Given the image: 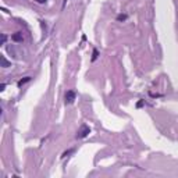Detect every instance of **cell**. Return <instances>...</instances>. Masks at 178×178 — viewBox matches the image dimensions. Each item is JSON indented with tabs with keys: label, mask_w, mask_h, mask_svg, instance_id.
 I'll use <instances>...</instances> for the list:
<instances>
[{
	"label": "cell",
	"mask_w": 178,
	"mask_h": 178,
	"mask_svg": "<svg viewBox=\"0 0 178 178\" xmlns=\"http://www.w3.org/2000/svg\"><path fill=\"white\" fill-rule=\"evenodd\" d=\"M91 132V129H89V127L88 125H81V128L78 129V132H77V138H85L88 134Z\"/></svg>",
	"instance_id": "obj_1"
},
{
	"label": "cell",
	"mask_w": 178,
	"mask_h": 178,
	"mask_svg": "<svg viewBox=\"0 0 178 178\" xmlns=\"http://www.w3.org/2000/svg\"><path fill=\"white\" fill-rule=\"evenodd\" d=\"M75 100V92L74 91H68L66 93V103H72Z\"/></svg>",
	"instance_id": "obj_2"
},
{
	"label": "cell",
	"mask_w": 178,
	"mask_h": 178,
	"mask_svg": "<svg viewBox=\"0 0 178 178\" xmlns=\"http://www.w3.org/2000/svg\"><path fill=\"white\" fill-rule=\"evenodd\" d=\"M11 38H13V40H15V42H22V33L21 32H15L14 33L13 36H11Z\"/></svg>",
	"instance_id": "obj_3"
},
{
	"label": "cell",
	"mask_w": 178,
	"mask_h": 178,
	"mask_svg": "<svg viewBox=\"0 0 178 178\" xmlns=\"http://www.w3.org/2000/svg\"><path fill=\"white\" fill-rule=\"evenodd\" d=\"M2 67H4V68H6V67H10V63L6 60L4 56H2Z\"/></svg>",
	"instance_id": "obj_4"
},
{
	"label": "cell",
	"mask_w": 178,
	"mask_h": 178,
	"mask_svg": "<svg viewBox=\"0 0 178 178\" xmlns=\"http://www.w3.org/2000/svg\"><path fill=\"white\" fill-rule=\"evenodd\" d=\"M29 79H31L29 77H27V78H24V79H21V81H19V82H18V86L24 85V83H25V82H28V81H29Z\"/></svg>",
	"instance_id": "obj_5"
},
{
	"label": "cell",
	"mask_w": 178,
	"mask_h": 178,
	"mask_svg": "<svg viewBox=\"0 0 178 178\" xmlns=\"http://www.w3.org/2000/svg\"><path fill=\"white\" fill-rule=\"evenodd\" d=\"M117 19H118V21H125V19H127V15H125V14H120V15L117 17Z\"/></svg>",
	"instance_id": "obj_6"
},
{
	"label": "cell",
	"mask_w": 178,
	"mask_h": 178,
	"mask_svg": "<svg viewBox=\"0 0 178 178\" xmlns=\"http://www.w3.org/2000/svg\"><path fill=\"white\" fill-rule=\"evenodd\" d=\"M72 152H74V150H72V149H71V150H68V152H66V153H64V155H63V157H67V156H68V155H71Z\"/></svg>",
	"instance_id": "obj_7"
},
{
	"label": "cell",
	"mask_w": 178,
	"mask_h": 178,
	"mask_svg": "<svg viewBox=\"0 0 178 178\" xmlns=\"http://www.w3.org/2000/svg\"><path fill=\"white\" fill-rule=\"evenodd\" d=\"M6 39H7V36L3 35V36H2V44H4V43H6Z\"/></svg>",
	"instance_id": "obj_8"
},
{
	"label": "cell",
	"mask_w": 178,
	"mask_h": 178,
	"mask_svg": "<svg viewBox=\"0 0 178 178\" xmlns=\"http://www.w3.org/2000/svg\"><path fill=\"white\" fill-rule=\"evenodd\" d=\"M97 57V50H93V60Z\"/></svg>",
	"instance_id": "obj_9"
},
{
	"label": "cell",
	"mask_w": 178,
	"mask_h": 178,
	"mask_svg": "<svg viewBox=\"0 0 178 178\" xmlns=\"http://www.w3.org/2000/svg\"><path fill=\"white\" fill-rule=\"evenodd\" d=\"M36 2H38V3H44L46 0H36Z\"/></svg>",
	"instance_id": "obj_10"
}]
</instances>
